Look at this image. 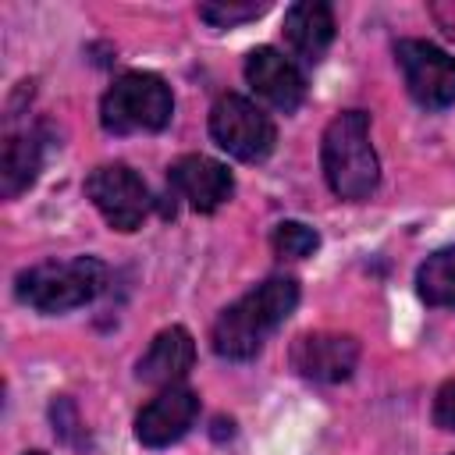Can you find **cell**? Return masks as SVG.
Listing matches in <instances>:
<instances>
[{"label": "cell", "instance_id": "6da1fadb", "mask_svg": "<svg viewBox=\"0 0 455 455\" xmlns=\"http://www.w3.org/2000/svg\"><path fill=\"white\" fill-rule=\"evenodd\" d=\"M295 306H299V284L291 277H267L217 316L210 331L213 352L220 359H238V363L252 359L263 348L267 334L277 331Z\"/></svg>", "mask_w": 455, "mask_h": 455}, {"label": "cell", "instance_id": "7a4b0ae2", "mask_svg": "<svg viewBox=\"0 0 455 455\" xmlns=\"http://www.w3.org/2000/svg\"><path fill=\"white\" fill-rule=\"evenodd\" d=\"M323 178L338 199H366L380 181V164L370 142V114L345 110L338 114L320 142Z\"/></svg>", "mask_w": 455, "mask_h": 455}, {"label": "cell", "instance_id": "3957f363", "mask_svg": "<svg viewBox=\"0 0 455 455\" xmlns=\"http://www.w3.org/2000/svg\"><path fill=\"white\" fill-rule=\"evenodd\" d=\"M107 284V263L96 256L46 259L18 274L14 291L25 306L39 313H68L92 302Z\"/></svg>", "mask_w": 455, "mask_h": 455}, {"label": "cell", "instance_id": "277c9868", "mask_svg": "<svg viewBox=\"0 0 455 455\" xmlns=\"http://www.w3.org/2000/svg\"><path fill=\"white\" fill-rule=\"evenodd\" d=\"M174 114V96L167 82L153 71H128L121 75L100 103V124L114 135L135 132H160Z\"/></svg>", "mask_w": 455, "mask_h": 455}, {"label": "cell", "instance_id": "5b68a950", "mask_svg": "<svg viewBox=\"0 0 455 455\" xmlns=\"http://www.w3.org/2000/svg\"><path fill=\"white\" fill-rule=\"evenodd\" d=\"M210 135L220 149H228L235 160L256 164L263 156H270L274 142H277V128L274 121L245 96H220L210 110Z\"/></svg>", "mask_w": 455, "mask_h": 455}, {"label": "cell", "instance_id": "8992f818", "mask_svg": "<svg viewBox=\"0 0 455 455\" xmlns=\"http://www.w3.org/2000/svg\"><path fill=\"white\" fill-rule=\"evenodd\" d=\"M398 68L405 75L409 96L427 110H444L455 103V57L427 39L395 43Z\"/></svg>", "mask_w": 455, "mask_h": 455}, {"label": "cell", "instance_id": "52a82bcc", "mask_svg": "<svg viewBox=\"0 0 455 455\" xmlns=\"http://www.w3.org/2000/svg\"><path fill=\"white\" fill-rule=\"evenodd\" d=\"M85 192L103 220L117 231H135L149 213V188L128 164H100L85 178Z\"/></svg>", "mask_w": 455, "mask_h": 455}, {"label": "cell", "instance_id": "ba28073f", "mask_svg": "<svg viewBox=\"0 0 455 455\" xmlns=\"http://www.w3.org/2000/svg\"><path fill=\"white\" fill-rule=\"evenodd\" d=\"M355 363H359V341L352 334L313 331V334H299L291 341V366L306 380L341 384L352 377Z\"/></svg>", "mask_w": 455, "mask_h": 455}, {"label": "cell", "instance_id": "9c48e42d", "mask_svg": "<svg viewBox=\"0 0 455 455\" xmlns=\"http://www.w3.org/2000/svg\"><path fill=\"white\" fill-rule=\"evenodd\" d=\"M167 185L196 210V213H213L217 206H224L235 192V178L231 171L213 160V156H203V153H188V156H178L167 171Z\"/></svg>", "mask_w": 455, "mask_h": 455}, {"label": "cell", "instance_id": "30bf717a", "mask_svg": "<svg viewBox=\"0 0 455 455\" xmlns=\"http://www.w3.org/2000/svg\"><path fill=\"white\" fill-rule=\"evenodd\" d=\"M199 416V398L196 391L174 384V387H164L153 402H146L135 416V437L146 444V448H167L174 441H181L192 423Z\"/></svg>", "mask_w": 455, "mask_h": 455}, {"label": "cell", "instance_id": "8fae6325", "mask_svg": "<svg viewBox=\"0 0 455 455\" xmlns=\"http://www.w3.org/2000/svg\"><path fill=\"white\" fill-rule=\"evenodd\" d=\"M245 82L277 110H295L306 96V78L295 68L291 57H284L274 46H256L245 57Z\"/></svg>", "mask_w": 455, "mask_h": 455}, {"label": "cell", "instance_id": "7c38bea8", "mask_svg": "<svg viewBox=\"0 0 455 455\" xmlns=\"http://www.w3.org/2000/svg\"><path fill=\"white\" fill-rule=\"evenodd\" d=\"M196 363V341L185 327H167L160 331L149 348L142 352L135 373L142 384H153V387H174Z\"/></svg>", "mask_w": 455, "mask_h": 455}, {"label": "cell", "instance_id": "4fadbf2b", "mask_svg": "<svg viewBox=\"0 0 455 455\" xmlns=\"http://www.w3.org/2000/svg\"><path fill=\"white\" fill-rule=\"evenodd\" d=\"M284 39L306 64H316L334 43V11L323 0L291 4L284 11Z\"/></svg>", "mask_w": 455, "mask_h": 455}, {"label": "cell", "instance_id": "5bb4252c", "mask_svg": "<svg viewBox=\"0 0 455 455\" xmlns=\"http://www.w3.org/2000/svg\"><path fill=\"white\" fill-rule=\"evenodd\" d=\"M43 167V142L36 132H11L0 149V196L14 199L25 192Z\"/></svg>", "mask_w": 455, "mask_h": 455}, {"label": "cell", "instance_id": "9a60e30c", "mask_svg": "<svg viewBox=\"0 0 455 455\" xmlns=\"http://www.w3.org/2000/svg\"><path fill=\"white\" fill-rule=\"evenodd\" d=\"M416 291L427 306L455 309V245L430 252L416 270Z\"/></svg>", "mask_w": 455, "mask_h": 455}, {"label": "cell", "instance_id": "2e32d148", "mask_svg": "<svg viewBox=\"0 0 455 455\" xmlns=\"http://www.w3.org/2000/svg\"><path fill=\"white\" fill-rule=\"evenodd\" d=\"M270 242H274V252H277V256H284V259H302V256H309V252L320 245V235H316L309 224H302V220H281V224L274 228Z\"/></svg>", "mask_w": 455, "mask_h": 455}, {"label": "cell", "instance_id": "e0dca14e", "mask_svg": "<svg viewBox=\"0 0 455 455\" xmlns=\"http://www.w3.org/2000/svg\"><path fill=\"white\" fill-rule=\"evenodd\" d=\"M267 11V4L259 0H249V4H199V18L210 21L213 28H231V25H242V21H252Z\"/></svg>", "mask_w": 455, "mask_h": 455}, {"label": "cell", "instance_id": "ac0fdd59", "mask_svg": "<svg viewBox=\"0 0 455 455\" xmlns=\"http://www.w3.org/2000/svg\"><path fill=\"white\" fill-rule=\"evenodd\" d=\"M434 423L441 430H455V380L441 384V391L434 398Z\"/></svg>", "mask_w": 455, "mask_h": 455}, {"label": "cell", "instance_id": "d6986e66", "mask_svg": "<svg viewBox=\"0 0 455 455\" xmlns=\"http://www.w3.org/2000/svg\"><path fill=\"white\" fill-rule=\"evenodd\" d=\"M25 455H43V451H25Z\"/></svg>", "mask_w": 455, "mask_h": 455}]
</instances>
